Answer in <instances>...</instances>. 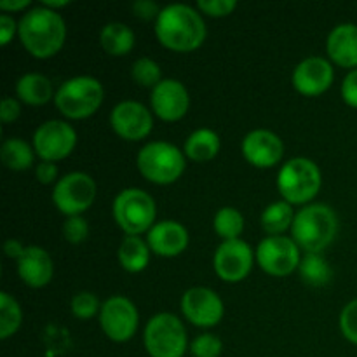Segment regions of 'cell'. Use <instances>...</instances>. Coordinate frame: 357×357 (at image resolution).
I'll return each instance as SVG.
<instances>
[{
  "mask_svg": "<svg viewBox=\"0 0 357 357\" xmlns=\"http://www.w3.org/2000/svg\"><path fill=\"white\" fill-rule=\"evenodd\" d=\"M155 35L164 47L190 52L206 40V24L201 14L190 6L173 3L160 10L155 21Z\"/></svg>",
  "mask_w": 357,
  "mask_h": 357,
  "instance_id": "1",
  "label": "cell"
},
{
  "mask_svg": "<svg viewBox=\"0 0 357 357\" xmlns=\"http://www.w3.org/2000/svg\"><path fill=\"white\" fill-rule=\"evenodd\" d=\"M96 197V183L86 173H70L63 176L52 190L56 208L70 216H80L93 206Z\"/></svg>",
  "mask_w": 357,
  "mask_h": 357,
  "instance_id": "9",
  "label": "cell"
},
{
  "mask_svg": "<svg viewBox=\"0 0 357 357\" xmlns=\"http://www.w3.org/2000/svg\"><path fill=\"white\" fill-rule=\"evenodd\" d=\"M87 234H89V227L82 216H70L63 225V236L72 244L84 243L87 239Z\"/></svg>",
  "mask_w": 357,
  "mask_h": 357,
  "instance_id": "35",
  "label": "cell"
},
{
  "mask_svg": "<svg viewBox=\"0 0 357 357\" xmlns=\"http://www.w3.org/2000/svg\"><path fill=\"white\" fill-rule=\"evenodd\" d=\"M300 278L310 286H324L333 278L330 264L321 257V253H307L300 261Z\"/></svg>",
  "mask_w": 357,
  "mask_h": 357,
  "instance_id": "28",
  "label": "cell"
},
{
  "mask_svg": "<svg viewBox=\"0 0 357 357\" xmlns=\"http://www.w3.org/2000/svg\"><path fill=\"white\" fill-rule=\"evenodd\" d=\"M293 241L307 253H321L335 241L338 218L326 204H310L300 209L291 225Z\"/></svg>",
  "mask_w": 357,
  "mask_h": 357,
  "instance_id": "3",
  "label": "cell"
},
{
  "mask_svg": "<svg viewBox=\"0 0 357 357\" xmlns=\"http://www.w3.org/2000/svg\"><path fill=\"white\" fill-rule=\"evenodd\" d=\"M253 268V251L241 239L223 241L215 253V272L225 282H239Z\"/></svg>",
  "mask_w": 357,
  "mask_h": 357,
  "instance_id": "14",
  "label": "cell"
},
{
  "mask_svg": "<svg viewBox=\"0 0 357 357\" xmlns=\"http://www.w3.org/2000/svg\"><path fill=\"white\" fill-rule=\"evenodd\" d=\"M23 47L38 59H47L59 52L66 38V26L56 10L40 6L28 10L17 24Z\"/></svg>",
  "mask_w": 357,
  "mask_h": 357,
  "instance_id": "2",
  "label": "cell"
},
{
  "mask_svg": "<svg viewBox=\"0 0 357 357\" xmlns=\"http://www.w3.org/2000/svg\"><path fill=\"white\" fill-rule=\"evenodd\" d=\"M181 312L192 324L201 328H213L223 319V302L213 289L190 288L181 296Z\"/></svg>",
  "mask_w": 357,
  "mask_h": 357,
  "instance_id": "13",
  "label": "cell"
},
{
  "mask_svg": "<svg viewBox=\"0 0 357 357\" xmlns=\"http://www.w3.org/2000/svg\"><path fill=\"white\" fill-rule=\"evenodd\" d=\"M197 7L211 17L229 16L237 7L236 0H199Z\"/></svg>",
  "mask_w": 357,
  "mask_h": 357,
  "instance_id": "36",
  "label": "cell"
},
{
  "mask_svg": "<svg viewBox=\"0 0 357 357\" xmlns=\"http://www.w3.org/2000/svg\"><path fill=\"white\" fill-rule=\"evenodd\" d=\"M103 86L94 77H73L58 87L54 103L65 117L80 121L96 114L103 103Z\"/></svg>",
  "mask_w": 357,
  "mask_h": 357,
  "instance_id": "4",
  "label": "cell"
},
{
  "mask_svg": "<svg viewBox=\"0 0 357 357\" xmlns=\"http://www.w3.org/2000/svg\"><path fill=\"white\" fill-rule=\"evenodd\" d=\"M295 222L293 206L286 201H279L265 208L261 213V229L271 236H281Z\"/></svg>",
  "mask_w": 357,
  "mask_h": 357,
  "instance_id": "27",
  "label": "cell"
},
{
  "mask_svg": "<svg viewBox=\"0 0 357 357\" xmlns=\"http://www.w3.org/2000/svg\"><path fill=\"white\" fill-rule=\"evenodd\" d=\"M35 176H37V180L40 181L42 185H49L56 180V176H58V167H56L54 162H44V160H42L37 166V169H35Z\"/></svg>",
  "mask_w": 357,
  "mask_h": 357,
  "instance_id": "40",
  "label": "cell"
},
{
  "mask_svg": "<svg viewBox=\"0 0 357 357\" xmlns=\"http://www.w3.org/2000/svg\"><path fill=\"white\" fill-rule=\"evenodd\" d=\"M110 124L121 138L128 142H139L146 138L153 128L152 114L138 101H122L112 110Z\"/></svg>",
  "mask_w": 357,
  "mask_h": 357,
  "instance_id": "15",
  "label": "cell"
},
{
  "mask_svg": "<svg viewBox=\"0 0 357 357\" xmlns=\"http://www.w3.org/2000/svg\"><path fill=\"white\" fill-rule=\"evenodd\" d=\"M77 132L68 122L47 121L35 131L33 150L44 162H58L73 152Z\"/></svg>",
  "mask_w": 357,
  "mask_h": 357,
  "instance_id": "11",
  "label": "cell"
},
{
  "mask_svg": "<svg viewBox=\"0 0 357 357\" xmlns=\"http://www.w3.org/2000/svg\"><path fill=\"white\" fill-rule=\"evenodd\" d=\"M16 94L23 103L31 107H40L54 98V89L47 77L40 73H26L16 84Z\"/></svg>",
  "mask_w": 357,
  "mask_h": 357,
  "instance_id": "22",
  "label": "cell"
},
{
  "mask_svg": "<svg viewBox=\"0 0 357 357\" xmlns=\"http://www.w3.org/2000/svg\"><path fill=\"white\" fill-rule=\"evenodd\" d=\"M340 330L342 335L347 338L351 344L357 345V300L344 307L340 314Z\"/></svg>",
  "mask_w": 357,
  "mask_h": 357,
  "instance_id": "34",
  "label": "cell"
},
{
  "mask_svg": "<svg viewBox=\"0 0 357 357\" xmlns=\"http://www.w3.org/2000/svg\"><path fill=\"white\" fill-rule=\"evenodd\" d=\"M23 321V312L21 307L9 293H0V338L7 340L13 337L21 326Z\"/></svg>",
  "mask_w": 357,
  "mask_h": 357,
  "instance_id": "29",
  "label": "cell"
},
{
  "mask_svg": "<svg viewBox=\"0 0 357 357\" xmlns=\"http://www.w3.org/2000/svg\"><path fill=\"white\" fill-rule=\"evenodd\" d=\"M215 232L223 241L239 239L244 230V218L236 208H222L215 216Z\"/></svg>",
  "mask_w": 357,
  "mask_h": 357,
  "instance_id": "30",
  "label": "cell"
},
{
  "mask_svg": "<svg viewBox=\"0 0 357 357\" xmlns=\"http://www.w3.org/2000/svg\"><path fill=\"white\" fill-rule=\"evenodd\" d=\"M284 145L275 132L267 129H257L248 132L243 139V155L251 166L267 169L282 159Z\"/></svg>",
  "mask_w": 357,
  "mask_h": 357,
  "instance_id": "18",
  "label": "cell"
},
{
  "mask_svg": "<svg viewBox=\"0 0 357 357\" xmlns=\"http://www.w3.org/2000/svg\"><path fill=\"white\" fill-rule=\"evenodd\" d=\"M17 274L21 281L30 288H44L51 282L54 265L44 248L28 246L17 260Z\"/></svg>",
  "mask_w": 357,
  "mask_h": 357,
  "instance_id": "20",
  "label": "cell"
},
{
  "mask_svg": "<svg viewBox=\"0 0 357 357\" xmlns=\"http://www.w3.org/2000/svg\"><path fill=\"white\" fill-rule=\"evenodd\" d=\"M21 114L20 103H17L14 98L6 96L2 100V105H0V121L3 124H9V122H14Z\"/></svg>",
  "mask_w": 357,
  "mask_h": 357,
  "instance_id": "39",
  "label": "cell"
},
{
  "mask_svg": "<svg viewBox=\"0 0 357 357\" xmlns=\"http://www.w3.org/2000/svg\"><path fill=\"white\" fill-rule=\"evenodd\" d=\"M70 309H72L73 316H75L77 319L86 321L96 316L98 310H101V305L100 300H98V296L94 295V293L80 291L72 298Z\"/></svg>",
  "mask_w": 357,
  "mask_h": 357,
  "instance_id": "32",
  "label": "cell"
},
{
  "mask_svg": "<svg viewBox=\"0 0 357 357\" xmlns=\"http://www.w3.org/2000/svg\"><path fill=\"white\" fill-rule=\"evenodd\" d=\"M100 42L110 56H124L135 47V33L124 23H108L101 28Z\"/></svg>",
  "mask_w": 357,
  "mask_h": 357,
  "instance_id": "25",
  "label": "cell"
},
{
  "mask_svg": "<svg viewBox=\"0 0 357 357\" xmlns=\"http://www.w3.org/2000/svg\"><path fill=\"white\" fill-rule=\"evenodd\" d=\"M335 79L333 66L328 59L307 58L293 72V86L303 96H319L326 93Z\"/></svg>",
  "mask_w": 357,
  "mask_h": 357,
  "instance_id": "17",
  "label": "cell"
},
{
  "mask_svg": "<svg viewBox=\"0 0 357 357\" xmlns=\"http://www.w3.org/2000/svg\"><path fill=\"white\" fill-rule=\"evenodd\" d=\"M257 261L261 271L275 278H286L300 267V248L284 236H271L258 244Z\"/></svg>",
  "mask_w": 357,
  "mask_h": 357,
  "instance_id": "10",
  "label": "cell"
},
{
  "mask_svg": "<svg viewBox=\"0 0 357 357\" xmlns=\"http://www.w3.org/2000/svg\"><path fill=\"white\" fill-rule=\"evenodd\" d=\"M100 323L110 340L122 344L136 335L139 323L138 309L126 296H112L101 305Z\"/></svg>",
  "mask_w": 357,
  "mask_h": 357,
  "instance_id": "12",
  "label": "cell"
},
{
  "mask_svg": "<svg viewBox=\"0 0 357 357\" xmlns=\"http://www.w3.org/2000/svg\"><path fill=\"white\" fill-rule=\"evenodd\" d=\"M3 251H6V255L9 258H16V260H20L21 255L24 253V248H23V244L20 243V241L9 239L6 243V246H3Z\"/></svg>",
  "mask_w": 357,
  "mask_h": 357,
  "instance_id": "42",
  "label": "cell"
},
{
  "mask_svg": "<svg viewBox=\"0 0 357 357\" xmlns=\"http://www.w3.org/2000/svg\"><path fill=\"white\" fill-rule=\"evenodd\" d=\"M223 351V342L216 335H199L190 344V354L194 357H220Z\"/></svg>",
  "mask_w": 357,
  "mask_h": 357,
  "instance_id": "33",
  "label": "cell"
},
{
  "mask_svg": "<svg viewBox=\"0 0 357 357\" xmlns=\"http://www.w3.org/2000/svg\"><path fill=\"white\" fill-rule=\"evenodd\" d=\"M139 173L155 185L174 183L185 171V157L178 146L167 142H152L138 153Z\"/></svg>",
  "mask_w": 357,
  "mask_h": 357,
  "instance_id": "6",
  "label": "cell"
},
{
  "mask_svg": "<svg viewBox=\"0 0 357 357\" xmlns=\"http://www.w3.org/2000/svg\"><path fill=\"white\" fill-rule=\"evenodd\" d=\"M150 251L164 258H173L183 253L188 246V232L181 223L166 220L150 229L146 237Z\"/></svg>",
  "mask_w": 357,
  "mask_h": 357,
  "instance_id": "19",
  "label": "cell"
},
{
  "mask_svg": "<svg viewBox=\"0 0 357 357\" xmlns=\"http://www.w3.org/2000/svg\"><path fill=\"white\" fill-rule=\"evenodd\" d=\"M131 75L136 84H139L143 87H152V89L162 82V79H160L162 77L160 66L150 58L136 59L135 65H132Z\"/></svg>",
  "mask_w": 357,
  "mask_h": 357,
  "instance_id": "31",
  "label": "cell"
},
{
  "mask_svg": "<svg viewBox=\"0 0 357 357\" xmlns=\"http://www.w3.org/2000/svg\"><path fill=\"white\" fill-rule=\"evenodd\" d=\"M326 51L331 61L344 68L357 66V24H338L328 35Z\"/></svg>",
  "mask_w": 357,
  "mask_h": 357,
  "instance_id": "21",
  "label": "cell"
},
{
  "mask_svg": "<svg viewBox=\"0 0 357 357\" xmlns=\"http://www.w3.org/2000/svg\"><path fill=\"white\" fill-rule=\"evenodd\" d=\"M17 30V24L9 14H2L0 16V44L7 45L10 42V38L14 37Z\"/></svg>",
  "mask_w": 357,
  "mask_h": 357,
  "instance_id": "41",
  "label": "cell"
},
{
  "mask_svg": "<svg viewBox=\"0 0 357 357\" xmlns=\"http://www.w3.org/2000/svg\"><path fill=\"white\" fill-rule=\"evenodd\" d=\"M33 150L24 139L7 138L0 149L3 166L10 171H26L33 164Z\"/></svg>",
  "mask_w": 357,
  "mask_h": 357,
  "instance_id": "26",
  "label": "cell"
},
{
  "mask_svg": "<svg viewBox=\"0 0 357 357\" xmlns=\"http://www.w3.org/2000/svg\"><path fill=\"white\" fill-rule=\"evenodd\" d=\"M30 6V0H20V2H16V0H2L0 2V9L6 10V13H17V10H23L26 9V7Z\"/></svg>",
  "mask_w": 357,
  "mask_h": 357,
  "instance_id": "43",
  "label": "cell"
},
{
  "mask_svg": "<svg viewBox=\"0 0 357 357\" xmlns=\"http://www.w3.org/2000/svg\"><path fill=\"white\" fill-rule=\"evenodd\" d=\"M157 216L152 195L139 188H126L114 201V218L128 236L150 232Z\"/></svg>",
  "mask_w": 357,
  "mask_h": 357,
  "instance_id": "7",
  "label": "cell"
},
{
  "mask_svg": "<svg viewBox=\"0 0 357 357\" xmlns=\"http://www.w3.org/2000/svg\"><path fill=\"white\" fill-rule=\"evenodd\" d=\"M160 10L162 9H159V6H157V3H153L152 0H138V2L132 3V13L145 21H150V20L157 21Z\"/></svg>",
  "mask_w": 357,
  "mask_h": 357,
  "instance_id": "38",
  "label": "cell"
},
{
  "mask_svg": "<svg viewBox=\"0 0 357 357\" xmlns=\"http://www.w3.org/2000/svg\"><path fill=\"white\" fill-rule=\"evenodd\" d=\"M153 114L166 122H176L188 112L190 98L188 91L180 80L164 79L159 86H155L150 94Z\"/></svg>",
  "mask_w": 357,
  "mask_h": 357,
  "instance_id": "16",
  "label": "cell"
},
{
  "mask_svg": "<svg viewBox=\"0 0 357 357\" xmlns=\"http://www.w3.org/2000/svg\"><path fill=\"white\" fill-rule=\"evenodd\" d=\"M145 349L150 357H183L188 349L187 331L174 314H157L146 323Z\"/></svg>",
  "mask_w": 357,
  "mask_h": 357,
  "instance_id": "8",
  "label": "cell"
},
{
  "mask_svg": "<svg viewBox=\"0 0 357 357\" xmlns=\"http://www.w3.org/2000/svg\"><path fill=\"white\" fill-rule=\"evenodd\" d=\"M323 176L316 162L296 157L288 160L278 174L279 194L289 204H305L312 201L321 190Z\"/></svg>",
  "mask_w": 357,
  "mask_h": 357,
  "instance_id": "5",
  "label": "cell"
},
{
  "mask_svg": "<svg viewBox=\"0 0 357 357\" xmlns=\"http://www.w3.org/2000/svg\"><path fill=\"white\" fill-rule=\"evenodd\" d=\"M68 0H59V2H42V6L47 7V9L54 10V9H61V7L68 6Z\"/></svg>",
  "mask_w": 357,
  "mask_h": 357,
  "instance_id": "44",
  "label": "cell"
},
{
  "mask_svg": "<svg viewBox=\"0 0 357 357\" xmlns=\"http://www.w3.org/2000/svg\"><path fill=\"white\" fill-rule=\"evenodd\" d=\"M220 136L211 129H197L185 142V155L197 162H206L218 155Z\"/></svg>",
  "mask_w": 357,
  "mask_h": 357,
  "instance_id": "23",
  "label": "cell"
},
{
  "mask_svg": "<svg viewBox=\"0 0 357 357\" xmlns=\"http://www.w3.org/2000/svg\"><path fill=\"white\" fill-rule=\"evenodd\" d=\"M342 98L349 107L357 108V68L345 75L342 84Z\"/></svg>",
  "mask_w": 357,
  "mask_h": 357,
  "instance_id": "37",
  "label": "cell"
},
{
  "mask_svg": "<svg viewBox=\"0 0 357 357\" xmlns=\"http://www.w3.org/2000/svg\"><path fill=\"white\" fill-rule=\"evenodd\" d=\"M119 261L122 268L131 274L145 271L150 261V248L149 244L138 236H128L121 243L119 248Z\"/></svg>",
  "mask_w": 357,
  "mask_h": 357,
  "instance_id": "24",
  "label": "cell"
}]
</instances>
